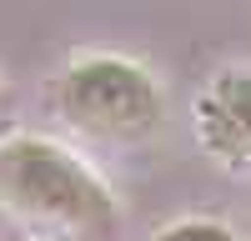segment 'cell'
<instances>
[{
	"instance_id": "obj_1",
	"label": "cell",
	"mask_w": 251,
	"mask_h": 241,
	"mask_svg": "<svg viewBox=\"0 0 251 241\" xmlns=\"http://www.w3.org/2000/svg\"><path fill=\"white\" fill-rule=\"evenodd\" d=\"M0 211L30 241H121L111 186L50 136L0 141Z\"/></svg>"
},
{
	"instance_id": "obj_2",
	"label": "cell",
	"mask_w": 251,
	"mask_h": 241,
	"mask_svg": "<svg viewBox=\"0 0 251 241\" xmlns=\"http://www.w3.org/2000/svg\"><path fill=\"white\" fill-rule=\"evenodd\" d=\"M55 106L75 131L100 141H141L161 126V86L126 55H80L55 80Z\"/></svg>"
},
{
	"instance_id": "obj_3",
	"label": "cell",
	"mask_w": 251,
	"mask_h": 241,
	"mask_svg": "<svg viewBox=\"0 0 251 241\" xmlns=\"http://www.w3.org/2000/svg\"><path fill=\"white\" fill-rule=\"evenodd\" d=\"M196 141L206 156H216L231 171H251V71H221L196 91Z\"/></svg>"
},
{
	"instance_id": "obj_4",
	"label": "cell",
	"mask_w": 251,
	"mask_h": 241,
	"mask_svg": "<svg viewBox=\"0 0 251 241\" xmlns=\"http://www.w3.org/2000/svg\"><path fill=\"white\" fill-rule=\"evenodd\" d=\"M151 241H241L226 221H211V216H186V221H171L161 226Z\"/></svg>"
}]
</instances>
